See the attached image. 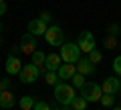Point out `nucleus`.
Listing matches in <instances>:
<instances>
[{"mask_svg": "<svg viewBox=\"0 0 121 110\" xmlns=\"http://www.w3.org/2000/svg\"><path fill=\"white\" fill-rule=\"evenodd\" d=\"M75 96H77L75 86L65 84V82L55 84V98H56V102H60V106H71V102H73Z\"/></svg>", "mask_w": 121, "mask_h": 110, "instance_id": "obj_1", "label": "nucleus"}, {"mask_svg": "<svg viewBox=\"0 0 121 110\" xmlns=\"http://www.w3.org/2000/svg\"><path fill=\"white\" fill-rule=\"evenodd\" d=\"M81 58V48L73 42H65L60 46V60L67 64H77V60Z\"/></svg>", "mask_w": 121, "mask_h": 110, "instance_id": "obj_2", "label": "nucleus"}, {"mask_svg": "<svg viewBox=\"0 0 121 110\" xmlns=\"http://www.w3.org/2000/svg\"><path fill=\"white\" fill-rule=\"evenodd\" d=\"M39 74H40V68L36 64H22L20 72H18V78H20L22 84H32V82L39 80Z\"/></svg>", "mask_w": 121, "mask_h": 110, "instance_id": "obj_3", "label": "nucleus"}, {"mask_svg": "<svg viewBox=\"0 0 121 110\" xmlns=\"http://www.w3.org/2000/svg\"><path fill=\"white\" fill-rule=\"evenodd\" d=\"M79 90H81V96L85 98L87 102H97V100H101V96H103L101 86L95 84V82H85Z\"/></svg>", "mask_w": 121, "mask_h": 110, "instance_id": "obj_4", "label": "nucleus"}, {"mask_svg": "<svg viewBox=\"0 0 121 110\" xmlns=\"http://www.w3.org/2000/svg\"><path fill=\"white\" fill-rule=\"evenodd\" d=\"M44 40H47V44H51V46H63L65 44V32L60 30V26L52 24L47 28V32H44Z\"/></svg>", "mask_w": 121, "mask_h": 110, "instance_id": "obj_5", "label": "nucleus"}, {"mask_svg": "<svg viewBox=\"0 0 121 110\" xmlns=\"http://www.w3.org/2000/svg\"><path fill=\"white\" fill-rule=\"evenodd\" d=\"M77 46L81 48V52H87V54H89V52L95 48V36H93V32L83 30L77 36Z\"/></svg>", "mask_w": 121, "mask_h": 110, "instance_id": "obj_6", "label": "nucleus"}, {"mask_svg": "<svg viewBox=\"0 0 121 110\" xmlns=\"http://www.w3.org/2000/svg\"><path fill=\"white\" fill-rule=\"evenodd\" d=\"M36 50V36L35 34H22V38H20V52H24V54H32V52Z\"/></svg>", "mask_w": 121, "mask_h": 110, "instance_id": "obj_7", "label": "nucleus"}, {"mask_svg": "<svg viewBox=\"0 0 121 110\" xmlns=\"http://www.w3.org/2000/svg\"><path fill=\"white\" fill-rule=\"evenodd\" d=\"M20 68H22L20 58H18L16 54H12V52H10L8 58H6V74H8V76H14V74H18V72H20Z\"/></svg>", "mask_w": 121, "mask_h": 110, "instance_id": "obj_8", "label": "nucleus"}, {"mask_svg": "<svg viewBox=\"0 0 121 110\" xmlns=\"http://www.w3.org/2000/svg\"><path fill=\"white\" fill-rule=\"evenodd\" d=\"M119 84H121L119 78L109 76V78H105V80H103V84H101V90H103L105 94H117V92H119Z\"/></svg>", "mask_w": 121, "mask_h": 110, "instance_id": "obj_9", "label": "nucleus"}, {"mask_svg": "<svg viewBox=\"0 0 121 110\" xmlns=\"http://www.w3.org/2000/svg\"><path fill=\"white\" fill-rule=\"evenodd\" d=\"M47 22L40 20V18H35V20L28 22V32L35 34V36H44V32H47Z\"/></svg>", "mask_w": 121, "mask_h": 110, "instance_id": "obj_10", "label": "nucleus"}, {"mask_svg": "<svg viewBox=\"0 0 121 110\" xmlns=\"http://www.w3.org/2000/svg\"><path fill=\"white\" fill-rule=\"evenodd\" d=\"M77 72V64H60L59 70H56V74H59V80H71L73 78V74Z\"/></svg>", "mask_w": 121, "mask_h": 110, "instance_id": "obj_11", "label": "nucleus"}, {"mask_svg": "<svg viewBox=\"0 0 121 110\" xmlns=\"http://www.w3.org/2000/svg\"><path fill=\"white\" fill-rule=\"evenodd\" d=\"M77 72H81L83 76L95 74V64L91 62L89 58H79V60H77Z\"/></svg>", "mask_w": 121, "mask_h": 110, "instance_id": "obj_12", "label": "nucleus"}, {"mask_svg": "<svg viewBox=\"0 0 121 110\" xmlns=\"http://www.w3.org/2000/svg\"><path fill=\"white\" fill-rule=\"evenodd\" d=\"M14 104H16V100H14V94L10 92V90L0 92V108L10 110V108H14Z\"/></svg>", "mask_w": 121, "mask_h": 110, "instance_id": "obj_13", "label": "nucleus"}, {"mask_svg": "<svg viewBox=\"0 0 121 110\" xmlns=\"http://www.w3.org/2000/svg\"><path fill=\"white\" fill-rule=\"evenodd\" d=\"M60 54H47V60H44V68H47L48 72H56L60 66Z\"/></svg>", "mask_w": 121, "mask_h": 110, "instance_id": "obj_14", "label": "nucleus"}, {"mask_svg": "<svg viewBox=\"0 0 121 110\" xmlns=\"http://www.w3.org/2000/svg\"><path fill=\"white\" fill-rule=\"evenodd\" d=\"M44 60H47V54H44V52H40V50H35L32 54H30V62L36 64L39 68L44 64Z\"/></svg>", "mask_w": 121, "mask_h": 110, "instance_id": "obj_15", "label": "nucleus"}, {"mask_svg": "<svg viewBox=\"0 0 121 110\" xmlns=\"http://www.w3.org/2000/svg\"><path fill=\"white\" fill-rule=\"evenodd\" d=\"M87 104H89V102H87L85 98L79 94V96H75V98H73V102H71V108H73V110H85V108H87Z\"/></svg>", "mask_w": 121, "mask_h": 110, "instance_id": "obj_16", "label": "nucleus"}, {"mask_svg": "<svg viewBox=\"0 0 121 110\" xmlns=\"http://www.w3.org/2000/svg\"><path fill=\"white\" fill-rule=\"evenodd\" d=\"M35 98H32V96H22L20 98V102H18V106H20V108L22 110H32V108H35Z\"/></svg>", "mask_w": 121, "mask_h": 110, "instance_id": "obj_17", "label": "nucleus"}, {"mask_svg": "<svg viewBox=\"0 0 121 110\" xmlns=\"http://www.w3.org/2000/svg\"><path fill=\"white\" fill-rule=\"evenodd\" d=\"M44 82L51 84V86L59 84V74H56V72H48V70H47V74H44Z\"/></svg>", "mask_w": 121, "mask_h": 110, "instance_id": "obj_18", "label": "nucleus"}, {"mask_svg": "<svg viewBox=\"0 0 121 110\" xmlns=\"http://www.w3.org/2000/svg\"><path fill=\"white\" fill-rule=\"evenodd\" d=\"M71 82H73V86H75V88H81V86L85 84V76H83L81 72H75V74H73V78H71Z\"/></svg>", "mask_w": 121, "mask_h": 110, "instance_id": "obj_19", "label": "nucleus"}, {"mask_svg": "<svg viewBox=\"0 0 121 110\" xmlns=\"http://www.w3.org/2000/svg\"><path fill=\"white\" fill-rule=\"evenodd\" d=\"M99 102H101L103 106H107V108H109V106L115 104V98H113V94H105V92H103V96H101Z\"/></svg>", "mask_w": 121, "mask_h": 110, "instance_id": "obj_20", "label": "nucleus"}, {"mask_svg": "<svg viewBox=\"0 0 121 110\" xmlns=\"http://www.w3.org/2000/svg\"><path fill=\"white\" fill-rule=\"evenodd\" d=\"M101 58H103V54H101L99 50H97V48H93V50L89 52V60L93 64H97V62H101Z\"/></svg>", "mask_w": 121, "mask_h": 110, "instance_id": "obj_21", "label": "nucleus"}, {"mask_svg": "<svg viewBox=\"0 0 121 110\" xmlns=\"http://www.w3.org/2000/svg\"><path fill=\"white\" fill-rule=\"evenodd\" d=\"M103 44H105V48H109V50H113V48H117V40H115V36H111V34H109L107 38L103 40Z\"/></svg>", "mask_w": 121, "mask_h": 110, "instance_id": "obj_22", "label": "nucleus"}, {"mask_svg": "<svg viewBox=\"0 0 121 110\" xmlns=\"http://www.w3.org/2000/svg\"><path fill=\"white\" fill-rule=\"evenodd\" d=\"M32 110H51V106H48V102L39 100V102H35V108Z\"/></svg>", "mask_w": 121, "mask_h": 110, "instance_id": "obj_23", "label": "nucleus"}, {"mask_svg": "<svg viewBox=\"0 0 121 110\" xmlns=\"http://www.w3.org/2000/svg\"><path fill=\"white\" fill-rule=\"evenodd\" d=\"M113 70H115L117 76H121V56H117V58L113 60Z\"/></svg>", "mask_w": 121, "mask_h": 110, "instance_id": "obj_24", "label": "nucleus"}, {"mask_svg": "<svg viewBox=\"0 0 121 110\" xmlns=\"http://www.w3.org/2000/svg\"><path fill=\"white\" fill-rule=\"evenodd\" d=\"M8 86H10V80H8V78H0V92L8 90Z\"/></svg>", "mask_w": 121, "mask_h": 110, "instance_id": "obj_25", "label": "nucleus"}, {"mask_svg": "<svg viewBox=\"0 0 121 110\" xmlns=\"http://www.w3.org/2000/svg\"><path fill=\"white\" fill-rule=\"evenodd\" d=\"M119 28H121L119 24H109V34H111V36H115V34H119Z\"/></svg>", "mask_w": 121, "mask_h": 110, "instance_id": "obj_26", "label": "nucleus"}, {"mask_svg": "<svg viewBox=\"0 0 121 110\" xmlns=\"http://www.w3.org/2000/svg\"><path fill=\"white\" fill-rule=\"evenodd\" d=\"M6 14V0H0V16Z\"/></svg>", "mask_w": 121, "mask_h": 110, "instance_id": "obj_27", "label": "nucleus"}, {"mask_svg": "<svg viewBox=\"0 0 121 110\" xmlns=\"http://www.w3.org/2000/svg\"><path fill=\"white\" fill-rule=\"evenodd\" d=\"M40 20H44V22L48 24V22H51V14H48V12H43V14H40Z\"/></svg>", "mask_w": 121, "mask_h": 110, "instance_id": "obj_28", "label": "nucleus"}, {"mask_svg": "<svg viewBox=\"0 0 121 110\" xmlns=\"http://www.w3.org/2000/svg\"><path fill=\"white\" fill-rule=\"evenodd\" d=\"M113 110H121V106H115V108H113Z\"/></svg>", "mask_w": 121, "mask_h": 110, "instance_id": "obj_29", "label": "nucleus"}, {"mask_svg": "<svg viewBox=\"0 0 121 110\" xmlns=\"http://www.w3.org/2000/svg\"><path fill=\"white\" fill-rule=\"evenodd\" d=\"M51 110H60V108H51Z\"/></svg>", "mask_w": 121, "mask_h": 110, "instance_id": "obj_30", "label": "nucleus"}, {"mask_svg": "<svg viewBox=\"0 0 121 110\" xmlns=\"http://www.w3.org/2000/svg\"><path fill=\"white\" fill-rule=\"evenodd\" d=\"M119 92H121V84H119Z\"/></svg>", "mask_w": 121, "mask_h": 110, "instance_id": "obj_31", "label": "nucleus"}, {"mask_svg": "<svg viewBox=\"0 0 121 110\" xmlns=\"http://www.w3.org/2000/svg\"><path fill=\"white\" fill-rule=\"evenodd\" d=\"M119 34H121V28H119Z\"/></svg>", "mask_w": 121, "mask_h": 110, "instance_id": "obj_32", "label": "nucleus"}]
</instances>
